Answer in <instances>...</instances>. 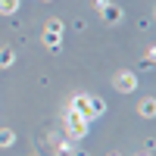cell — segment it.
Masks as SVG:
<instances>
[{"instance_id": "8992f818", "label": "cell", "mask_w": 156, "mask_h": 156, "mask_svg": "<svg viewBox=\"0 0 156 156\" xmlns=\"http://www.w3.org/2000/svg\"><path fill=\"white\" fill-rule=\"evenodd\" d=\"M0 62H3V66H9V62H12V53H9V50H3V53H0Z\"/></svg>"}, {"instance_id": "7a4b0ae2", "label": "cell", "mask_w": 156, "mask_h": 156, "mask_svg": "<svg viewBox=\"0 0 156 156\" xmlns=\"http://www.w3.org/2000/svg\"><path fill=\"white\" fill-rule=\"evenodd\" d=\"M69 131H72V134H78V137L87 131V128H84V115H69Z\"/></svg>"}, {"instance_id": "6da1fadb", "label": "cell", "mask_w": 156, "mask_h": 156, "mask_svg": "<svg viewBox=\"0 0 156 156\" xmlns=\"http://www.w3.org/2000/svg\"><path fill=\"white\" fill-rule=\"evenodd\" d=\"M134 84H137V78L131 72H119V78H115V87H119V90H131Z\"/></svg>"}, {"instance_id": "5b68a950", "label": "cell", "mask_w": 156, "mask_h": 156, "mask_svg": "<svg viewBox=\"0 0 156 156\" xmlns=\"http://www.w3.org/2000/svg\"><path fill=\"white\" fill-rule=\"evenodd\" d=\"M0 144H12V131H0Z\"/></svg>"}, {"instance_id": "3957f363", "label": "cell", "mask_w": 156, "mask_h": 156, "mask_svg": "<svg viewBox=\"0 0 156 156\" xmlns=\"http://www.w3.org/2000/svg\"><path fill=\"white\" fill-rule=\"evenodd\" d=\"M19 6V0H0V12H12Z\"/></svg>"}, {"instance_id": "277c9868", "label": "cell", "mask_w": 156, "mask_h": 156, "mask_svg": "<svg viewBox=\"0 0 156 156\" xmlns=\"http://www.w3.org/2000/svg\"><path fill=\"white\" fill-rule=\"evenodd\" d=\"M140 112H144V115H153V100H144V103H140Z\"/></svg>"}]
</instances>
